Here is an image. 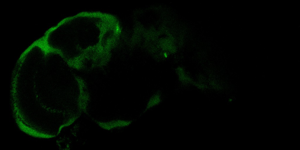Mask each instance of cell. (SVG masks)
<instances>
[{
    "instance_id": "cell-1",
    "label": "cell",
    "mask_w": 300,
    "mask_h": 150,
    "mask_svg": "<svg viewBox=\"0 0 300 150\" xmlns=\"http://www.w3.org/2000/svg\"><path fill=\"white\" fill-rule=\"evenodd\" d=\"M162 101V91L161 90H158L148 100L143 113H145L150 109L159 105L161 103Z\"/></svg>"
}]
</instances>
